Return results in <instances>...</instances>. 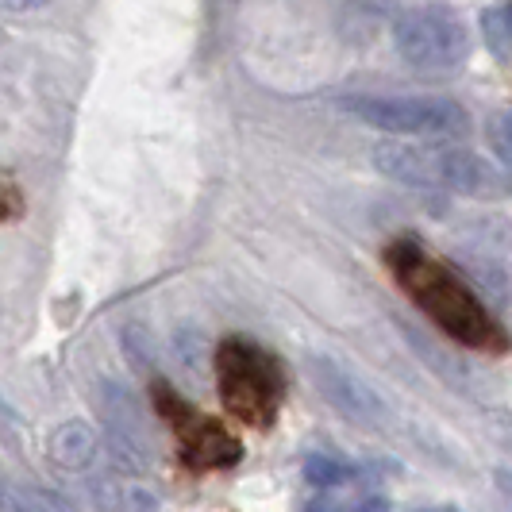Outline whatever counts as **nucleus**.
Masks as SVG:
<instances>
[{
	"instance_id": "1",
	"label": "nucleus",
	"mask_w": 512,
	"mask_h": 512,
	"mask_svg": "<svg viewBox=\"0 0 512 512\" xmlns=\"http://www.w3.org/2000/svg\"><path fill=\"white\" fill-rule=\"evenodd\" d=\"M385 266L397 285L412 297V305L428 312L451 339H459L474 351H505L509 335L497 328L486 305L470 293L459 274H451L439 258H432L420 243L397 239L385 247Z\"/></svg>"
},
{
	"instance_id": "2",
	"label": "nucleus",
	"mask_w": 512,
	"mask_h": 512,
	"mask_svg": "<svg viewBox=\"0 0 512 512\" xmlns=\"http://www.w3.org/2000/svg\"><path fill=\"white\" fill-rule=\"evenodd\" d=\"M374 162L385 178H397L420 189H455L466 197H493L509 193L512 181L462 147H409V143H382Z\"/></svg>"
},
{
	"instance_id": "3",
	"label": "nucleus",
	"mask_w": 512,
	"mask_h": 512,
	"mask_svg": "<svg viewBox=\"0 0 512 512\" xmlns=\"http://www.w3.org/2000/svg\"><path fill=\"white\" fill-rule=\"evenodd\" d=\"M216 382H220L224 409L235 420L251 424V428H266L282 409V362L274 359L270 351H262L258 343H251V339L231 335L216 347Z\"/></svg>"
},
{
	"instance_id": "4",
	"label": "nucleus",
	"mask_w": 512,
	"mask_h": 512,
	"mask_svg": "<svg viewBox=\"0 0 512 512\" xmlns=\"http://www.w3.org/2000/svg\"><path fill=\"white\" fill-rule=\"evenodd\" d=\"M393 47L420 74H451L470 58V31L447 4H420L397 16Z\"/></svg>"
},
{
	"instance_id": "5",
	"label": "nucleus",
	"mask_w": 512,
	"mask_h": 512,
	"mask_svg": "<svg viewBox=\"0 0 512 512\" xmlns=\"http://www.w3.org/2000/svg\"><path fill=\"white\" fill-rule=\"evenodd\" d=\"M343 108L385 135L455 139L470 131L466 108L447 97H351L343 101Z\"/></svg>"
},
{
	"instance_id": "6",
	"label": "nucleus",
	"mask_w": 512,
	"mask_h": 512,
	"mask_svg": "<svg viewBox=\"0 0 512 512\" xmlns=\"http://www.w3.org/2000/svg\"><path fill=\"white\" fill-rule=\"evenodd\" d=\"M154 409L178 436L181 459L189 470H224L243 459V443L231 436L220 420L197 412L189 401H181L166 382L154 385Z\"/></svg>"
},
{
	"instance_id": "7",
	"label": "nucleus",
	"mask_w": 512,
	"mask_h": 512,
	"mask_svg": "<svg viewBox=\"0 0 512 512\" xmlns=\"http://www.w3.org/2000/svg\"><path fill=\"white\" fill-rule=\"evenodd\" d=\"M308 374H312L316 389L324 393V401H328L339 416H347V420L359 424V428H385V420H389L385 401L370 385L362 382L355 370H347L343 362L328 359V355H312V359H308Z\"/></svg>"
},
{
	"instance_id": "8",
	"label": "nucleus",
	"mask_w": 512,
	"mask_h": 512,
	"mask_svg": "<svg viewBox=\"0 0 512 512\" xmlns=\"http://www.w3.org/2000/svg\"><path fill=\"white\" fill-rule=\"evenodd\" d=\"M104 416H108V436L116 447V459L135 470H147L151 455H147V439H143V412L131 401L124 389L104 385Z\"/></svg>"
},
{
	"instance_id": "9",
	"label": "nucleus",
	"mask_w": 512,
	"mask_h": 512,
	"mask_svg": "<svg viewBox=\"0 0 512 512\" xmlns=\"http://www.w3.org/2000/svg\"><path fill=\"white\" fill-rule=\"evenodd\" d=\"M47 451H51L54 466H62L70 474H85L89 466H97V459H101V436H97L93 424L70 420V424H58L51 432Z\"/></svg>"
},
{
	"instance_id": "10",
	"label": "nucleus",
	"mask_w": 512,
	"mask_h": 512,
	"mask_svg": "<svg viewBox=\"0 0 512 512\" xmlns=\"http://www.w3.org/2000/svg\"><path fill=\"white\" fill-rule=\"evenodd\" d=\"M89 497L101 512H158L162 501L151 486L128 478H97L89 482Z\"/></svg>"
},
{
	"instance_id": "11",
	"label": "nucleus",
	"mask_w": 512,
	"mask_h": 512,
	"mask_svg": "<svg viewBox=\"0 0 512 512\" xmlns=\"http://www.w3.org/2000/svg\"><path fill=\"white\" fill-rule=\"evenodd\" d=\"M8 512H77L70 497L54 493V489L20 486L8 493Z\"/></svg>"
},
{
	"instance_id": "12",
	"label": "nucleus",
	"mask_w": 512,
	"mask_h": 512,
	"mask_svg": "<svg viewBox=\"0 0 512 512\" xmlns=\"http://www.w3.org/2000/svg\"><path fill=\"white\" fill-rule=\"evenodd\" d=\"M351 466L343 459H335V455H324V451H316V455H308L305 459V482L312 486L328 489V486H343V482H351Z\"/></svg>"
},
{
	"instance_id": "13",
	"label": "nucleus",
	"mask_w": 512,
	"mask_h": 512,
	"mask_svg": "<svg viewBox=\"0 0 512 512\" xmlns=\"http://www.w3.org/2000/svg\"><path fill=\"white\" fill-rule=\"evenodd\" d=\"M486 135L493 154L512 170V112H493L486 120Z\"/></svg>"
},
{
	"instance_id": "14",
	"label": "nucleus",
	"mask_w": 512,
	"mask_h": 512,
	"mask_svg": "<svg viewBox=\"0 0 512 512\" xmlns=\"http://www.w3.org/2000/svg\"><path fill=\"white\" fill-rule=\"evenodd\" d=\"M482 27H486V39L489 47L501 54H509V39H512V24H509V12H497V8H486L482 12Z\"/></svg>"
},
{
	"instance_id": "15",
	"label": "nucleus",
	"mask_w": 512,
	"mask_h": 512,
	"mask_svg": "<svg viewBox=\"0 0 512 512\" xmlns=\"http://www.w3.org/2000/svg\"><path fill=\"white\" fill-rule=\"evenodd\" d=\"M51 0H4L8 12H35V8H47Z\"/></svg>"
},
{
	"instance_id": "16",
	"label": "nucleus",
	"mask_w": 512,
	"mask_h": 512,
	"mask_svg": "<svg viewBox=\"0 0 512 512\" xmlns=\"http://www.w3.org/2000/svg\"><path fill=\"white\" fill-rule=\"evenodd\" d=\"M305 512H343V509L335 505L332 497H312V501L305 505Z\"/></svg>"
},
{
	"instance_id": "17",
	"label": "nucleus",
	"mask_w": 512,
	"mask_h": 512,
	"mask_svg": "<svg viewBox=\"0 0 512 512\" xmlns=\"http://www.w3.org/2000/svg\"><path fill=\"white\" fill-rule=\"evenodd\" d=\"M4 205H8V220H12V216H16V205H20V193H16V185H12V181L4 185Z\"/></svg>"
},
{
	"instance_id": "18",
	"label": "nucleus",
	"mask_w": 512,
	"mask_h": 512,
	"mask_svg": "<svg viewBox=\"0 0 512 512\" xmlns=\"http://www.w3.org/2000/svg\"><path fill=\"white\" fill-rule=\"evenodd\" d=\"M355 512H389V501H382V497H370V501H362Z\"/></svg>"
},
{
	"instance_id": "19",
	"label": "nucleus",
	"mask_w": 512,
	"mask_h": 512,
	"mask_svg": "<svg viewBox=\"0 0 512 512\" xmlns=\"http://www.w3.org/2000/svg\"><path fill=\"white\" fill-rule=\"evenodd\" d=\"M497 482H501V493H505V501L512 505V474H505V470H501V474H497Z\"/></svg>"
},
{
	"instance_id": "20",
	"label": "nucleus",
	"mask_w": 512,
	"mask_h": 512,
	"mask_svg": "<svg viewBox=\"0 0 512 512\" xmlns=\"http://www.w3.org/2000/svg\"><path fill=\"white\" fill-rule=\"evenodd\" d=\"M420 512H459L455 505H432V509H420Z\"/></svg>"
},
{
	"instance_id": "21",
	"label": "nucleus",
	"mask_w": 512,
	"mask_h": 512,
	"mask_svg": "<svg viewBox=\"0 0 512 512\" xmlns=\"http://www.w3.org/2000/svg\"><path fill=\"white\" fill-rule=\"evenodd\" d=\"M505 12H509V24H512V4H509V8H505Z\"/></svg>"
}]
</instances>
